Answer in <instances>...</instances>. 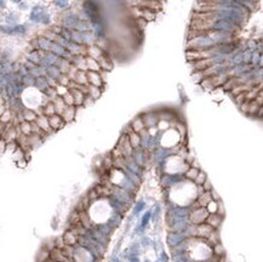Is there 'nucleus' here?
<instances>
[{
	"label": "nucleus",
	"instance_id": "9d476101",
	"mask_svg": "<svg viewBox=\"0 0 263 262\" xmlns=\"http://www.w3.org/2000/svg\"><path fill=\"white\" fill-rule=\"evenodd\" d=\"M49 259H51L52 261H55V262H66V261H68V259L65 257V255L62 254L61 249H58V247H53V249H51V250H50Z\"/></svg>",
	"mask_w": 263,
	"mask_h": 262
},
{
	"label": "nucleus",
	"instance_id": "7ed1b4c3",
	"mask_svg": "<svg viewBox=\"0 0 263 262\" xmlns=\"http://www.w3.org/2000/svg\"><path fill=\"white\" fill-rule=\"evenodd\" d=\"M209 216V213L205 208H199V209H195L193 210L192 213H190V221L194 225H201V223H205V220L206 217Z\"/></svg>",
	"mask_w": 263,
	"mask_h": 262
},
{
	"label": "nucleus",
	"instance_id": "aec40b11",
	"mask_svg": "<svg viewBox=\"0 0 263 262\" xmlns=\"http://www.w3.org/2000/svg\"><path fill=\"white\" fill-rule=\"evenodd\" d=\"M18 130H19V133H22V135H24V136H31V135H32V131H31V123H28V121H22V123H19Z\"/></svg>",
	"mask_w": 263,
	"mask_h": 262
},
{
	"label": "nucleus",
	"instance_id": "473e14b6",
	"mask_svg": "<svg viewBox=\"0 0 263 262\" xmlns=\"http://www.w3.org/2000/svg\"><path fill=\"white\" fill-rule=\"evenodd\" d=\"M235 101H236V103H239V104L244 103V102H245V92L236 95V96H235Z\"/></svg>",
	"mask_w": 263,
	"mask_h": 262
},
{
	"label": "nucleus",
	"instance_id": "f03ea898",
	"mask_svg": "<svg viewBox=\"0 0 263 262\" xmlns=\"http://www.w3.org/2000/svg\"><path fill=\"white\" fill-rule=\"evenodd\" d=\"M224 79H226V77L219 75V74H216V75H212V77L204 78V80L201 82V85H202L204 89L211 90V89L217 87V86H219V85H223V84H224Z\"/></svg>",
	"mask_w": 263,
	"mask_h": 262
},
{
	"label": "nucleus",
	"instance_id": "b1692460",
	"mask_svg": "<svg viewBox=\"0 0 263 262\" xmlns=\"http://www.w3.org/2000/svg\"><path fill=\"white\" fill-rule=\"evenodd\" d=\"M143 129H144V123H143V120H142L141 118L135 119L133 123H132V131L140 133L141 131H143Z\"/></svg>",
	"mask_w": 263,
	"mask_h": 262
},
{
	"label": "nucleus",
	"instance_id": "58836bf2",
	"mask_svg": "<svg viewBox=\"0 0 263 262\" xmlns=\"http://www.w3.org/2000/svg\"><path fill=\"white\" fill-rule=\"evenodd\" d=\"M17 165L21 166V167H24L27 165V160L26 159H21V160H17Z\"/></svg>",
	"mask_w": 263,
	"mask_h": 262
},
{
	"label": "nucleus",
	"instance_id": "a211bd4d",
	"mask_svg": "<svg viewBox=\"0 0 263 262\" xmlns=\"http://www.w3.org/2000/svg\"><path fill=\"white\" fill-rule=\"evenodd\" d=\"M127 135V140H129V142H130V145H131L132 148H136L140 146V142H141V136H140V133H137V132H135V131H132L131 132H129V133H126Z\"/></svg>",
	"mask_w": 263,
	"mask_h": 262
},
{
	"label": "nucleus",
	"instance_id": "4c0bfd02",
	"mask_svg": "<svg viewBox=\"0 0 263 262\" xmlns=\"http://www.w3.org/2000/svg\"><path fill=\"white\" fill-rule=\"evenodd\" d=\"M5 149H6V142H5L4 140H1V141H0V153L5 152Z\"/></svg>",
	"mask_w": 263,
	"mask_h": 262
},
{
	"label": "nucleus",
	"instance_id": "6ab92c4d",
	"mask_svg": "<svg viewBox=\"0 0 263 262\" xmlns=\"http://www.w3.org/2000/svg\"><path fill=\"white\" fill-rule=\"evenodd\" d=\"M53 107H55V111H56V114L61 115L63 113V111L66 109V104H65V102H63V99L62 97H56L53 99Z\"/></svg>",
	"mask_w": 263,
	"mask_h": 262
},
{
	"label": "nucleus",
	"instance_id": "4468645a",
	"mask_svg": "<svg viewBox=\"0 0 263 262\" xmlns=\"http://www.w3.org/2000/svg\"><path fill=\"white\" fill-rule=\"evenodd\" d=\"M35 123L38 124V126H39L41 130L44 131V132L49 133L50 131H51V129H50V125H49V120H48V118H46V116H44V115H39V116L36 118Z\"/></svg>",
	"mask_w": 263,
	"mask_h": 262
},
{
	"label": "nucleus",
	"instance_id": "0eeeda50",
	"mask_svg": "<svg viewBox=\"0 0 263 262\" xmlns=\"http://www.w3.org/2000/svg\"><path fill=\"white\" fill-rule=\"evenodd\" d=\"M215 66V58L211 57V58H204V60H199L197 62H194V69L195 70H200V72H204L206 70L207 68Z\"/></svg>",
	"mask_w": 263,
	"mask_h": 262
},
{
	"label": "nucleus",
	"instance_id": "c756f323",
	"mask_svg": "<svg viewBox=\"0 0 263 262\" xmlns=\"http://www.w3.org/2000/svg\"><path fill=\"white\" fill-rule=\"evenodd\" d=\"M198 174H199V169H197V167H190V169L186 172V176H187L188 179H190V180H195Z\"/></svg>",
	"mask_w": 263,
	"mask_h": 262
},
{
	"label": "nucleus",
	"instance_id": "423d86ee",
	"mask_svg": "<svg viewBox=\"0 0 263 262\" xmlns=\"http://www.w3.org/2000/svg\"><path fill=\"white\" fill-rule=\"evenodd\" d=\"M192 19L216 22L218 19V14L217 12H194L192 16Z\"/></svg>",
	"mask_w": 263,
	"mask_h": 262
},
{
	"label": "nucleus",
	"instance_id": "79ce46f5",
	"mask_svg": "<svg viewBox=\"0 0 263 262\" xmlns=\"http://www.w3.org/2000/svg\"><path fill=\"white\" fill-rule=\"evenodd\" d=\"M1 140H2V133L0 132V141H1Z\"/></svg>",
	"mask_w": 263,
	"mask_h": 262
},
{
	"label": "nucleus",
	"instance_id": "393cba45",
	"mask_svg": "<svg viewBox=\"0 0 263 262\" xmlns=\"http://www.w3.org/2000/svg\"><path fill=\"white\" fill-rule=\"evenodd\" d=\"M87 94L91 98H98L99 95H101V90H99V87L87 85Z\"/></svg>",
	"mask_w": 263,
	"mask_h": 262
},
{
	"label": "nucleus",
	"instance_id": "f3484780",
	"mask_svg": "<svg viewBox=\"0 0 263 262\" xmlns=\"http://www.w3.org/2000/svg\"><path fill=\"white\" fill-rule=\"evenodd\" d=\"M62 119L65 120V123H69L74 119L75 116V107L72 106V107H66V109L63 111V113L61 114Z\"/></svg>",
	"mask_w": 263,
	"mask_h": 262
},
{
	"label": "nucleus",
	"instance_id": "bb28decb",
	"mask_svg": "<svg viewBox=\"0 0 263 262\" xmlns=\"http://www.w3.org/2000/svg\"><path fill=\"white\" fill-rule=\"evenodd\" d=\"M142 18H143L146 22H148V21H153V19L155 18V12H154V11H150V10H147V9H144V10H142Z\"/></svg>",
	"mask_w": 263,
	"mask_h": 262
},
{
	"label": "nucleus",
	"instance_id": "6e6552de",
	"mask_svg": "<svg viewBox=\"0 0 263 262\" xmlns=\"http://www.w3.org/2000/svg\"><path fill=\"white\" fill-rule=\"evenodd\" d=\"M86 78H87V84L89 85H92V86H96V87L102 86V79L99 77V73H97V72L89 70L86 73Z\"/></svg>",
	"mask_w": 263,
	"mask_h": 262
},
{
	"label": "nucleus",
	"instance_id": "dca6fc26",
	"mask_svg": "<svg viewBox=\"0 0 263 262\" xmlns=\"http://www.w3.org/2000/svg\"><path fill=\"white\" fill-rule=\"evenodd\" d=\"M211 200H212V199H211V194H210V192H204V193H200V196H199V198H198L197 203L200 208H206V206H207V204H209Z\"/></svg>",
	"mask_w": 263,
	"mask_h": 262
},
{
	"label": "nucleus",
	"instance_id": "ea45409f",
	"mask_svg": "<svg viewBox=\"0 0 263 262\" xmlns=\"http://www.w3.org/2000/svg\"><path fill=\"white\" fill-rule=\"evenodd\" d=\"M6 111V107H5V104H0V116L4 114V112Z\"/></svg>",
	"mask_w": 263,
	"mask_h": 262
},
{
	"label": "nucleus",
	"instance_id": "c9c22d12",
	"mask_svg": "<svg viewBox=\"0 0 263 262\" xmlns=\"http://www.w3.org/2000/svg\"><path fill=\"white\" fill-rule=\"evenodd\" d=\"M112 165H113V160H112L109 157H107V158L104 159V166H106L107 169H109Z\"/></svg>",
	"mask_w": 263,
	"mask_h": 262
},
{
	"label": "nucleus",
	"instance_id": "f704fd0d",
	"mask_svg": "<svg viewBox=\"0 0 263 262\" xmlns=\"http://www.w3.org/2000/svg\"><path fill=\"white\" fill-rule=\"evenodd\" d=\"M240 109L244 112V113H248V102H244L240 104Z\"/></svg>",
	"mask_w": 263,
	"mask_h": 262
},
{
	"label": "nucleus",
	"instance_id": "72a5a7b5",
	"mask_svg": "<svg viewBox=\"0 0 263 262\" xmlns=\"http://www.w3.org/2000/svg\"><path fill=\"white\" fill-rule=\"evenodd\" d=\"M215 252H216V255H218V257H219V255H223V254H224V250H223V247L219 245V244H216V246H215Z\"/></svg>",
	"mask_w": 263,
	"mask_h": 262
},
{
	"label": "nucleus",
	"instance_id": "f8f14e48",
	"mask_svg": "<svg viewBox=\"0 0 263 262\" xmlns=\"http://www.w3.org/2000/svg\"><path fill=\"white\" fill-rule=\"evenodd\" d=\"M215 229L212 227H210L209 225H206V223H201V225H199L197 228V234L199 237H202V238H209L212 233H214Z\"/></svg>",
	"mask_w": 263,
	"mask_h": 262
},
{
	"label": "nucleus",
	"instance_id": "9b49d317",
	"mask_svg": "<svg viewBox=\"0 0 263 262\" xmlns=\"http://www.w3.org/2000/svg\"><path fill=\"white\" fill-rule=\"evenodd\" d=\"M78 240H79V237H77V235H75L73 232H70V230H67L66 233L63 234V237H62L63 244H65V245H68V246L75 245V244L78 243Z\"/></svg>",
	"mask_w": 263,
	"mask_h": 262
},
{
	"label": "nucleus",
	"instance_id": "f257e3e1",
	"mask_svg": "<svg viewBox=\"0 0 263 262\" xmlns=\"http://www.w3.org/2000/svg\"><path fill=\"white\" fill-rule=\"evenodd\" d=\"M214 57V52L212 50L205 49V50H189L187 51V58L189 61H194L197 62L199 60H204V58H211Z\"/></svg>",
	"mask_w": 263,
	"mask_h": 262
},
{
	"label": "nucleus",
	"instance_id": "7c9ffc66",
	"mask_svg": "<svg viewBox=\"0 0 263 262\" xmlns=\"http://www.w3.org/2000/svg\"><path fill=\"white\" fill-rule=\"evenodd\" d=\"M260 108V106H257V103L255 101H250L248 102V113L253 114V113H257V109Z\"/></svg>",
	"mask_w": 263,
	"mask_h": 262
},
{
	"label": "nucleus",
	"instance_id": "2eb2a0df",
	"mask_svg": "<svg viewBox=\"0 0 263 262\" xmlns=\"http://www.w3.org/2000/svg\"><path fill=\"white\" fill-rule=\"evenodd\" d=\"M72 96H73V99H74V107L75 106H81L82 102H84V98H85V95L82 94L81 91L77 90V89H70L69 90Z\"/></svg>",
	"mask_w": 263,
	"mask_h": 262
},
{
	"label": "nucleus",
	"instance_id": "412c9836",
	"mask_svg": "<svg viewBox=\"0 0 263 262\" xmlns=\"http://www.w3.org/2000/svg\"><path fill=\"white\" fill-rule=\"evenodd\" d=\"M22 118H23V121L32 123V121H35V120H36L38 115H36V113L33 112V111L26 109V111H23V113H22Z\"/></svg>",
	"mask_w": 263,
	"mask_h": 262
},
{
	"label": "nucleus",
	"instance_id": "e433bc0d",
	"mask_svg": "<svg viewBox=\"0 0 263 262\" xmlns=\"http://www.w3.org/2000/svg\"><path fill=\"white\" fill-rule=\"evenodd\" d=\"M137 23H138V24H140V27H142V28H144V26L147 24V22H146L142 17H140V18L137 19Z\"/></svg>",
	"mask_w": 263,
	"mask_h": 262
},
{
	"label": "nucleus",
	"instance_id": "cd10ccee",
	"mask_svg": "<svg viewBox=\"0 0 263 262\" xmlns=\"http://www.w3.org/2000/svg\"><path fill=\"white\" fill-rule=\"evenodd\" d=\"M11 118H12L11 112H10L9 109H6V111L4 112V114L0 116V123H1V124H9V123L11 121Z\"/></svg>",
	"mask_w": 263,
	"mask_h": 262
},
{
	"label": "nucleus",
	"instance_id": "ddd939ff",
	"mask_svg": "<svg viewBox=\"0 0 263 262\" xmlns=\"http://www.w3.org/2000/svg\"><path fill=\"white\" fill-rule=\"evenodd\" d=\"M221 222H222V217L217 213H209V216L205 220V223L209 225L210 227H212L214 229L217 228L221 225Z\"/></svg>",
	"mask_w": 263,
	"mask_h": 262
},
{
	"label": "nucleus",
	"instance_id": "2f4dec72",
	"mask_svg": "<svg viewBox=\"0 0 263 262\" xmlns=\"http://www.w3.org/2000/svg\"><path fill=\"white\" fill-rule=\"evenodd\" d=\"M202 187V189H204V192H210L211 189H212V184H211V182L209 180H206L204 182V184L201 186Z\"/></svg>",
	"mask_w": 263,
	"mask_h": 262
},
{
	"label": "nucleus",
	"instance_id": "39448f33",
	"mask_svg": "<svg viewBox=\"0 0 263 262\" xmlns=\"http://www.w3.org/2000/svg\"><path fill=\"white\" fill-rule=\"evenodd\" d=\"M48 120H49V125L51 130H60V129H62L66 125V123L62 119V116L58 114L51 115V116L48 118Z\"/></svg>",
	"mask_w": 263,
	"mask_h": 262
},
{
	"label": "nucleus",
	"instance_id": "20e7f679",
	"mask_svg": "<svg viewBox=\"0 0 263 262\" xmlns=\"http://www.w3.org/2000/svg\"><path fill=\"white\" fill-rule=\"evenodd\" d=\"M215 23L216 22L192 19L189 29H193V31H215Z\"/></svg>",
	"mask_w": 263,
	"mask_h": 262
},
{
	"label": "nucleus",
	"instance_id": "a19ab883",
	"mask_svg": "<svg viewBox=\"0 0 263 262\" xmlns=\"http://www.w3.org/2000/svg\"><path fill=\"white\" fill-rule=\"evenodd\" d=\"M45 262H55V261H52L51 259H48V260H46V261H45Z\"/></svg>",
	"mask_w": 263,
	"mask_h": 262
},
{
	"label": "nucleus",
	"instance_id": "c85d7f7f",
	"mask_svg": "<svg viewBox=\"0 0 263 262\" xmlns=\"http://www.w3.org/2000/svg\"><path fill=\"white\" fill-rule=\"evenodd\" d=\"M207 180V177H206V174L204 172V171H199V174H198V176L195 177V183H197L198 186H202L204 184V182Z\"/></svg>",
	"mask_w": 263,
	"mask_h": 262
},
{
	"label": "nucleus",
	"instance_id": "4be33fe9",
	"mask_svg": "<svg viewBox=\"0 0 263 262\" xmlns=\"http://www.w3.org/2000/svg\"><path fill=\"white\" fill-rule=\"evenodd\" d=\"M85 61H86V68H89L91 72H97V70H99V66L96 60H94V58H91V57L87 56L85 58Z\"/></svg>",
	"mask_w": 263,
	"mask_h": 262
},
{
	"label": "nucleus",
	"instance_id": "5701e85b",
	"mask_svg": "<svg viewBox=\"0 0 263 262\" xmlns=\"http://www.w3.org/2000/svg\"><path fill=\"white\" fill-rule=\"evenodd\" d=\"M56 114V111H55V107H53V103L52 102H48L45 106H44V109H43V115L49 118L51 115Z\"/></svg>",
	"mask_w": 263,
	"mask_h": 262
},
{
	"label": "nucleus",
	"instance_id": "1a4fd4ad",
	"mask_svg": "<svg viewBox=\"0 0 263 262\" xmlns=\"http://www.w3.org/2000/svg\"><path fill=\"white\" fill-rule=\"evenodd\" d=\"M241 84H244V82H243V79H241V78H238V77H230L227 82H224V84H223L222 86H223V89H224L226 91H228V90L232 91L233 89H235L236 86H239V85H241Z\"/></svg>",
	"mask_w": 263,
	"mask_h": 262
},
{
	"label": "nucleus",
	"instance_id": "a878e982",
	"mask_svg": "<svg viewBox=\"0 0 263 262\" xmlns=\"http://www.w3.org/2000/svg\"><path fill=\"white\" fill-rule=\"evenodd\" d=\"M62 99H63V102H65V104H66L67 107H72V106H74V99H73V96H72V94H70V91L68 90L66 94L62 96Z\"/></svg>",
	"mask_w": 263,
	"mask_h": 262
}]
</instances>
